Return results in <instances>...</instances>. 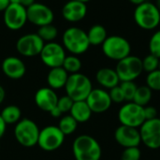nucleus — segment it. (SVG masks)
<instances>
[{
  "label": "nucleus",
  "mask_w": 160,
  "mask_h": 160,
  "mask_svg": "<svg viewBox=\"0 0 160 160\" xmlns=\"http://www.w3.org/2000/svg\"><path fill=\"white\" fill-rule=\"evenodd\" d=\"M72 152L76 160H100L102 149L98 142L90 135L77 137L72 144Z\"/></svg>",
  "instance_id": "nucleus-1"
},
{
  "label": "nucleus",
  "mask_w": 160,
  "mask_h": 160,
  "mask_svg": "<svg viewBox=\"0 0 160 160\" xmlns=\"http://www.w3.org/2000/svg\"><path fill=\"white\" fill-rule=\"evenodd\" d=\"M134 21L142 29H156L160 23V9L156 4L146 0L136 6L134 10Z\"/></svg>",
  "instance_id": "nucleus-2"
},
{
  "label": "nucleus",
  "mask_w": 160,
  "mask_h": 160,
  "mask_svg": "<svg viewBox=\"0 0 160 160\" xmlns=\"http://www.w3.org/2000/svg\"><path fill=\"white\" fill-rule=\"evenodd\" d=\"M63 46L73 55L84 53L90 47L87 33L80 27L72 26L65 30L62 37Z\"/></svg>",
  "instance_id": "nucleus-3"
},
{
  "label": "nucleus",
  "mask_w": 160,
  "mask_h": 160,
  "mask_svg": "<svg viewBox=\"0 0 160 160\" xmlns=\"http://www.w3.org/2000/svg\"><path fill=\"white\" fill-rule=\"evenodd\" d=\"M67 96L73 101L85 100L93 90V85L90 79L82 73L69 74L65 85Z\"/></svg>",
  "instance_id": "nucleus-4"
},
{
  "label": "nucleus",
  "mask_w": 160,
  "mask_h": 160,
  "mask_svg": "<svg viewBox=\"0 0 160 160\" xmlns=\"http://www.w3.org/2000/svg\"><path fill=\"white\" fill-rule=\"evenodd\" d=\"M101 47L106 57L117 62L130 55L131 52L129 41L126 38L118 35L108 36Z\"/></svg>",
  "instance_id": "nucleus-5"
},
{
  "label": "nucleus",
  "mask_w": 160,
  "mask_h": 160,
  "mask_svg": "<svg viewBox=\"0 0 160 160\" xmlns=\"http://www.w3.org/2000/svg\"><path fill=\"white\" fill-rule=\"evenodd\" d=\"M39 130L40 129L34 121L23 118L16 124L14 136L21 145L29 148L38 144Z\"/></svg>",
  "instance_id": "nucleus-6"
},
{
  "label": "nucleus",
  "mask_w": 160,
  "mask_h": 160,
  "mask_svg": "<svg viewBox=\"0 0 160 160\" xmlns=\"http://www.w3.org/2000/svg\"><path fill=\"white\" fill-rule=\"evenodd\" d=\"M115 71L120 82H134L143 72L142 59L130 54L117 62Z\"/></svg>",
  "instance_id": "nucleus-7"
},
{
  "label": "nucleus",
  "mask_w": 160,
  "mask_h": 160,
  "mask_svg": "<svg viewBox=\"0 0 160 160\" xmlns=\"http://www.w3.org/2000/svg\"><path fill=\"white\" fill-rule=\"evenodd\" d=\"M118 120L122 126L140 128L146 121L144 107H142L133 101H128L120 108L118 112Z\"/></svg>",
  "instance_id": "nucleus-8"
},
{
  "label": "nucleus",
  "mask_w": 160,
  "mask_h": 160,
  "mask_svg": "<svg viewBox=\"0 0 160 160\" xmlns=\"http://www.w3.org/2000/svg\"><path fill=\"white\" fill-rule=\"evenodd\" d=\"M65 141V135L55 126H48L39 130L38 145L44 151L51 152L60 148Z\"/></svg>",
  "instance_id": "nucleus-9"
},
{
  "label": "nucleus",
  "mask_w": 160,
  "mask_h": 160,
  "mask_svg": "<svg viewBox=\"0 0 160 160\" xmlns=\"http://www.w3.org/2000/svg\"><path fill=\"white\" fill-rule=\"evenodd\" d=\"M142 142L149 149L160 148V119L146 120L139 128Z\"/></svg>",
  "instance_id": "nucleus-10"
},
{
  "label": "nucleus",
  "mask_w": 160,
  "mask_h": 160,
  "mask_svg": "<svg viewBox=\"0 0 160 160\" xmlns=\"http://www.w3.org/2000/svg\"><path fill=\"white\" fill-rule=\"evenodd\" d=\"M45 42L36 33H30L22 36L16 42L17 52L25 57L39 55Z\"/></svg>",
  "instance_id": "nucleus-11"
},
{
  "label": "nucleus",
  "mask_w": 160,
  "mask_h": 160,
  "mask_svg": "<svg viewBox=\"0 0 160 160\" xmlns=\"http://www.w3.org/2000/svg\"><path fill=\"white\" fill-rule=\"evenodd\" d=\"M41 61L50 68L62 67L66 58L65 48L57 42H47L44 44L39 54Z\"/></svg>",
  "instance_id": "nucleus-12"
},
{
  "label": "nucleus",
  "mask_w": 160,
  "mask_h": 160,
  "mask_svg": "<svg viewBox=\"0 0 160 160\" xmlns=\"http://www.w3.org/2000/svg\"><path fill=\"white\" fill-rule=\"evenodd\" d=\"M3 21L8 29L12 31L20 30L27 22L26 8L21 4H9L4 10Z\"/></svg>",
  "instance_id": "nucleus-13"
},
{
  "label": "nucleus",
  "mask_w": 160,
  "mask_h": 160,
  "mask_svg": "<svg viewBox=\"0 0 160 160\" xmlns=\"http://www.w3.org/2000/svg\"><path fill=\"white\" fill-rule=\"evenodd\" d=\"M26 12L27 21L38 27L52 23L54 19V13L52 9L42 3L35 2L33 5L26 8Z\"/></svg>",
  "instance_id": "nucleus-14"
},
{
  "label": "nucleus",
  "mask_w": 160,
  "mask_h": 160,
  "mask_svg": "<svg viewBox=\"0 0 160 160\" xmlns=\"http://www.w3.org/2000/svg\"><path fill=\"white\" fill-rule=\"evenodd\" d=\"M85 101L87 102L92 112L95 113H102L107 112L112 104L109 92L102 88H93Z\"/></svg>",
  "instance_id": "nucleus-15"
},
{
  "label": "nucleus",
  "mask_w": 160,
  "mask_h": 160,
  "mask_svg": "<svg viewBox=\"0 0 160 160\" xmlns=\"http://www.w3.org/2000/svg\"><path fill=\"white\" fill-rule=\"evenodd\" d=\"M114 139L123 148L139 147L142 143L139 128L122 125L116 128L114 132Z\"/></svg>",
  "instance_id": "nucleus-16"
},
{
  "label": "nucleus",
  "mask_w": 160,
  "mask_h": 160,
  "mask_svg": "<svg viewBox=\"0 0 160 160\" xmlns=\"http://www.w3.org/2000/svg\"><path fill=\"white\" fill-rule=\"evenodd\" d=\"M87 14V7L85 3L75 0L67 2L62 8L63 18L69 22H77L84 19Z\"/></svg>",
  "instance_id": "nucleus-17"
},
{
  "label": "nucleus",
  "mask_w": 160,
  "mask_h": 160,
  "mask_svg": "<svg viewBox=\"0 0 160 160\" xmlns=\"http://www.w3.org/2000/svg\"><path fill=\"white\" fill-rule=\"evenodd\" d=\"M58 97L53 89L50 87L39 88L35 94V103L42 111L50 112L56 107Z\"/></svg>",
  "instance_id": "nucleus-18"
},
{
  "label": "nucleus",
  "mask_w": 160,
  "mask_h": 160,
  "mask_svg": "<svg viewBox=\"0 0 160 160\" xmlns=\"http://www.w3.org/2000/svg\"><path fill=\"white\" fill-rule=\"evenodd\" d=\"M2 71L11 80H19L24 76L26 68L22 59L16 56H8L2 63Z\"/></svg>",
  "instance_id": "nucleus-19"
},
{
  "label": "nucleus",
  "mask_w": 160,
  "mask_h": 160,
  "mask_svg": "<svg viewBox=\"0 0 160 160\" xmlns=\"http://www.w3.org/2000/svg\"><path fill=\"white\" fill-rule=\"evenodd\" d=\"M96 80L99 85L105 89H112L121 82L115 69L110 68H102L98 70L96 74Z\"/></svg>",
  "instance_id": "nucleus-20"
},
{
  "label": "nucleus",
  "mask_w": 160,
  "mask_h": 160,
  "mask_svg": "<svg viewBox=\"0 0 160 160\" xmlns=\"http://www.w3.org/2000/svg\"><path fill=\"white\" fill-rule=\"evenodd\" d=\"M68 76L69 74L62 67L51 68L47 76V82L49 87L53 90L65 87Z\"/></svg>",
  "instance_id": "nucleus-21"
},
{
  "label": "nucleus",
  "mask_w": 160,
  "mask_h": 160,
  "mask_svg": "<svg viewBox=\"0 0 160 160\" xmlns=\"http://www.w3.org/2000/svg\"><path fill=\"white\" fill-rule=\"evenodd\" d=\"M69 113L79 124V123L87 122L91 118L93 112L89 108L87 102L85 100H82V101H74Z\"/></svg>",
  "instance_id": "nucleus-22"
},
{
  "label": "nucleus",
  "mask_w": 160,
  "mask_h": 160,
  "mask_svg": "<svg viewBox=\"0 0 160 160\" xmlns=\"http://www.w3.org/2000/svg\"><path fill=\"white\" fill-rule=\"evenodd\" d=\"M88 40L90 46H99L102 45L105 39L108 38L106 28L101 24H95L90 27L87 32Z\"/></svg>",
  "instance_id": "nucleus-23"
},
{
  "label": "nucleus",
  "mask_w": 160,
  "mask_h": 160,
  "mask_svg": "<svg viewBox=\"0 0 160 160\" xmlns=\"http://www.w3.org/2000/svg\"><path fill=\"white\" fill-rule=\"evenodd\" d=\"M0 115L7 125H12L15 123L17 124L21 120L22 112L18 106L8 105L2 110Z\"/></svg>",
  "instance_id": "nucleus-24"
},
{
  "label": "nucleus",
  "mask_w": 160,
  "mask_h": 160,
  "mask_svg": "<svg viewBox=\"0 0 160 160\" xmlns=\"http://www.w3.org/2000/svg\"><path fill=\"white\" fill-rule=\"evenodd\" d=\"M152 96H153V91L147 85L138 86L132 101L137 103L138 105H140L142 107H145L151 101Z\"/></svg>",
  "instance_id": "nucleus-25"
},
{
  "label": "nucleus",
  "mask_w": 160,
  "mask_h": 160,
  "mask_svg": "<svg viewBox=\"0 0 160 160\" xmlns=\"http://www.w3.org/2000/svg\"><path fill=\"white\" fill-rule=\"evenodd\" d=\"M62 68L68 73V74H74V73H78L80 72L81 68H82V61L80 60V58L77 55H67Z\"/></svg>",
  "instance_id": "nucleus-26"
},
{
  "label": "nucleus",
  "mask_w": 160,
  "mask_h": 160,
  "mask_svg": "<svg viewBox=\"0 0 160 160\" xmlns=\"http://www.w3.org/2000/svg\"><path fill=\"white\" fill-rule=\"evenodd\" d=\"M77 127H78V122L70 114L63 116L58 124L59 129L63 132L65 136L74 133L75 130L77 129Z\"/></svg>",
  "instance_id": "nucleus-27"
},
{
  "label": "nucleus",
  "mask_w": 160,
  "mask_h": 160,
  "mask_svg": "<svg viewBox=\"0 0 160 160\" xmlns=\"http://www.w3.org/2000/svg\"><path fill=\"white\" fill-rule=\"evenodd\" d=\"M37 34L41 38V39L44 42L45 41L52 42V40H54L56 38V37L58 35V30L52 23H50V24L40 26L38 28Z\"/></svg>",
  "instance_id": "nucleus-28"
},
{
  "label": "nucleus",
  "mask_w": 160,
  "mask_h": 160,
  "mask_svg": "<svg viewBox=\"0 0 160 160\" xmlns=\"http://www.w3.org/2000/svg\"><path fill=\"white\" fill-rule=\"evenodd\" d=\"M119 85L123 91L125 100L127 102L132 101L134 98L135 93L137 91V88H138L137 84L134 82H121L119 83Z\"/></svg>",
  "instance_id": "nucleus-29"
},
{
  "label": "nucleus",
  "mask_w": 160,
  "mask_h": 160,
  "mask_svg": "<svg viewBox=\"0 0 160 160\" xmlns=\"http://www.w3.org/2000/svg\"><path fill=\"white\" fill-rule=\"evenodd\" d=\"M159 60V58H158L157 56H155V55H153L151 53L146 55L143 59H142L143 71H145L147 73H150L152 71H155V70L158 69Z\"/></svg>",
  "instance_id": "nucleus-30"
},
{
  "label": "nucleus",
  "mask_w": 160,
  "mask_h": 160,
  "mask_svg": "<svg viewBox=\"0 0 160 160\" xmlns=\"http://www.w3.org/2000/svg\"><path fill=\"white\" fill-rule=\"evenodd\" d=\"M146 85L152 91H160V70L157 69L147 74Z\"/></svg>",
  "instance_id": "nucleus-31"
},
{
  "label": "nucleus",
  "mask_w": 160,
  "mask_h": 160,
  "mask_svg": "<svg viewBox=\"0 0 160 160\" xmlns=\"http://www.w3.org/2000/svg\"><path fill=\"white\" fill-rule=\"evenodd\" d=\"M149 52L160 59V30L156 31L149 40Z\"/></svg>",
  "instance_id": "nucleus-32"
},
{
  "label": "nucleus",
  "mask_w": 160,
  "mask_h": 160,
  "mask_svg": "<svg viewBox=\"0 0 160 160\" xmlns=\"http://www.w3.org/2000/svg\"><path fill=\"white\" fill-rule=\"evenodd\" d=\"M142 152L139 147L124 148L121 155V160H141Z\"/></svg>",
  "instance_id": "nucleus-33"
},
{
  "label": "nucleus",
  "mask_w": 160,
  "mask_h": 160,
  "mask_svg": "<svg viewBox=\"0 0 160 160\" xmlns=\"http://www.w3.org/2000/svg\"><path fill=\"white\" fill-rule=\"evenodd\" d=\"M73 103H74V101L68 96H64V97H61L58 98L56 107L61 111L62 113H66V112H70Z\"/></svg>",
  "instance_id": "nucleus-34"
},
{
  "label": "nucleus",
  "mask_w": 160,
  "mask_h": 160,
  "mask_svg": "<svg viewBox=\"0 0 160 160\" xmlns=\"http://www.w3.org/2000/svg\"><path fill=\"white\" fill-rule=\"evenodd\" d=\"M109 95H110V98H111L112 103L120 104V103H123L124 101H126L123 91H122L120 85H117V86L110 89Z\"/></svg>",
  "instance_id": "nucleus-35"
},
{
  "label": "nucleus",
  "mask_w": 160,
  "mask_h": 160,
  "mask_svg": "<svg viewBox=\"0 0 160 160\" xmlns=\"http://www.w3.org/2000/svg\"><path fill=\"white\" fill-rule=\"evenodd\" d=\"M144 115L146 120H151L158 117V112L154 106H145L144 107Z\"/></svg>",
  "instance_id": "nucleus-36"
},
{
  "label": "nucleus",
  "mask_w": 160,
  "mask_h": 160,
  "mask_svg": "<svg viewBox=\"0 0 160 160\" xmlns=\"http://www.w3.org/2000/svg\"><path fill=\"white\" fill-rule=\"evenodd\" d=\"M6 128H7V124L5 123V121L3 120V118L0 115V139L4 136L5 131H6Z\"/></svg>",
  "instance_id": "nucleus-37"
},
{
  "label": "nucleus",
  "mask_w": 160,
  "mask_h": 160,
  "mask_svg": "<svg viewBox=\"0 0 160 160\" xmlns=\"http://www.w3.org/2000/svg\"><path fill=\"white\" fill-rule=\"evenodd\" d=\"M52 117H55V118H58V117H60L63 113L61 112V111L57 108V107H55V108H53L50 112H49Z\"/></svg>",
  "instance_id": "nucleus-38"
},
{
  "label": "nucleus",
  "mask_w": 160,
  "mask_h": 160,
  "mask_svg": "<svg viewBox=\"0 0 160 160\" xmlns=\"http://www.w3.org/2000/svg\"><path fill=\"white\" fill-rule=\"evenodd\" d=\"M9 4V0H0V11H4Z\"/></svg>",
  "instance_id": "nucleus-39"
},
{
  "label": "nucleus",
  "mask_w": 160,
  "mask_h": 160,
  "mask_svg": "<svg viewBox=\"0 0 160 160\" xmlns=\"http://www.w3.org/2000/svg\"><path fill=\"white\" fill-rule=\"evenodd\" d=\"M34 3H35V0H21L20 1V4L22 6H23L24 8H28L31 5H33Z\"/></svg>",
  "instance_id": "nucleus-40"
},
{
  "label": "nucleus",
  "mask_w": 160,
  "mask_h": 160,
  "mask_svg": "<svg viewBox=\"0 0 160 160\" xmlns=\"http://www.w3.org/2000/svg\"><path fill=\"white\" fill-rule=\"evenodd\" d=\"M5 97H6V92H5V89L3 88L2 85H0V104L4 101L5 99Z\"/></svg>",
  "instance_id": "nucleus-41"
},
{
  "label": "nucleus",
  "mask_w": 160,
  "mask_h": 160,
  "mask_svg": "<svg viewBox=\"0 0 160 160\" xmlns=\"http://www.w3.org/2000/svg\"><path fill=\"white\" fill-rule=\"evenodd\" d=\"M130 3H132V4H134V5H136V6H138V5H140V4H142V3H143V2H145L146 0H128Z\"/></svg>",
  "instance_id": "nucleus-42"
},
{
  "label": "nucleus",
  "mask_w": 160,
  "mask_h": 160,
  "mask_svg": "<svg viewBox=\"0 0 160 160\" xmlns=\"http://www.w3.org/2000/svg\"><path fill=\"white\" fill-rule=\"evenodd\" d=\"M20 1L21 0H9V3L10 4H20Z\"/></svg>",
  "instance_id": "nucleus-43"
},
{
  "label": "nucleus",
  "mask_w": 160,
  "mask_h": 160,
  "mask_svg": "<svg viewBox=\"0 0 160 160\" xmlns=\"http://www.w3.org/2000/svg\"><path fill=\"white\" fill-rule=\"evenodd\" d=\"M156 5H157V7L160 9V0H157L156 1Z\"/></svg>",
  "instance_id": "nucleus-44"
},
{
  "label": "nucleus",
  "mask_w": 160,
  "mask_h": 160,
  "mask_svg": "<svg viewBox=\"0 0 160 160\" xmlns=\"http://www.w3.org/2000/svg\"><path fill=\"white\" fill-rule=\"evenodd\" d=\"M75 1H79V2H82V3H87V2H89L90 0H75Z\"/></svg>",
  "instance_id": "nucleus-45"
},
{
  "label": "nucleus",
  "mask_w": 160,
  "mask_h": 160,
  "mask_svg": "<svg viewBox=\"0 0 160 160\" xmlns=\"http://www.w3.org/2000/svg\"><path fill=\"white\" fill-rule=\"evenodd\" d=\"M158 69L160 70V60H159V66H158Z\"/></svg>",
  "instance_id": "nucleus-46"
},
{
  "label": "nucleus",
  "mask_w": 160,
  "mask_h": 160,
  "mask_svg": "<svg viewBox=\"0 0 160 160\" xmlns=\"http://www.w3.org/2000/svg\"><path fill=\"white\" fill-rule=\"evenodd\" d=\"M158 118H159V119H160V112H158Z\"/></svg>",
  "instance_id": "nucleus-47"
}]
</instances>
